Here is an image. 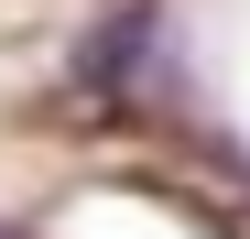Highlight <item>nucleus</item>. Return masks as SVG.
Segmentation results:
<instances>
[]
</instances>
